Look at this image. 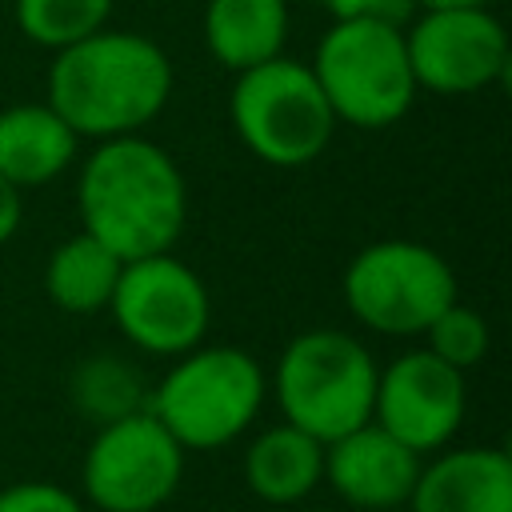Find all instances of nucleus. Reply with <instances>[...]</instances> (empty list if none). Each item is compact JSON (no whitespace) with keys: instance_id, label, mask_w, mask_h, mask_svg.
Segmentation results:
<instances>
[{"instance_id":"obj_17","label":"nucleus","mask_w":512,"mask_h":512,"mask_svg":"<svg viewBox=\"0 0 512 512\" xmlns=\"http://www.w3.org/2000/svg\"><path fill=\"white\" fill-rule=\"evenodd\" d=\"M120 268H124V260L112 248H104L88 232H76L52 248L48 264H44V292L60 312L92 316V312L108 308Z\"/></svg>"},{"instance_id":"obj_3","label":"nucleus","mask_w":512,"mask_h":512,"mask_svg":"<svg viewBox=\"0 0 512 512\" xmlns=\"http://www.w3.org/2000/svg\"><path fill=\"white\" fill-rule=\"evenodd\" d=\"M268 396L260 360L232 344H196L176 356L148 396V412L184 452H212L240 440Z\"/></svg>"},{"instance_id":"obj_14","label":"nucleus","mask_w":512,"mask_h":512,"mask_svg":"<svg viewBox=\"0 0 512 512\" xmlns=\"http://www.w3.org/2000/svg\"><path fill=\"white\" fill-rule=\"evenodd\" d=\"M80 136L44 104H12L0 112V176L12 188L52 184L76 160Z\"/></svg>"},{"instance_id":"obj_1","label":"nucleus","mask_w":512,"mask_h":512,"mask_svg":"<svg viewBox=\"0 0 512 512\" xmlns=\"http://www.w3.org/2000/svg\"><path fill=\"white\" fill-rule=\"evenodd\" d=\"M80 232L96 236L124 264L172 252L188 224L180 164L148 136L100 140L76 176Z\"/></svg>"},{"instance_id":"obj_18","label":"nucleus","mask_w":512,"mask_h":512,"mask_svg":"<svg viewBox=\"0 0 512 512\" xmlns=\"http://www.w3.org/2000/svg\"><path fill=\"white\" fill-rule=\"evenodd\" d=\"M68 396H72L76 412L100 428V424H112L120 416L144 412L152 388L144 384L136 364H128V360H120L112 352H100V356H88V360H80L72 368Z\"/></svg>"},{"instance_id":"obj_16","label":"nucleus","mask_w":512,"mask_h":512,"mask_svg":"<svg viewBox=\"0 0 512 512\" xmlns=\"http://www.w3.org/2000/svg\"><path fill=\"white\" fill-rule=\"evenodd\" d=\"M284 40H288V0H208L204 4V44L212 60L228 72H244L284 56Z\"/></svg>"},{"instance_id":"obj_21","label":"nucleus","mask_w":512,"mask_h":512,"mask_svg":"<svg viewBox=\"0 0 512 512\" xmlns=\"http://www.w3.org/2000/svg\"><path fill=\"white\" fill-rule=\"evenodd\" d=\"M0 512H84V500L52 480L0 484Z\"/></svg>"},{"instance_id":"obj_23","label":"nucleus","mask_w":512,"mask_h":512,"mask_svg":"<svg viewBox=\"0 0 512 512\" xmlns=\"http://www.w3.org/2000/svg\"><path fill=\"white\" fill-rule=\"evenodd\" d=\"M20 216H24V204H20V188H12L4 176H0V244H8L20 228Z\"/></svg>"},{"instance_id":"obj_10","label":"nucleus","mask_w":512,"mask_h":512,"mask_svg":"<svg viewBox=\"0 0 512 512\" xmlns=\"http://www.w3.org/2000/svg\"><path fill=\"white\" fill-rule=\"evenodd\" d=\"M416 88L472 96L508 76V32L488 8H424L404 28Z\"/></svg>"},{"instance_id":"obj_4","label":"nucleus","mask_w":512,"mask_h":512,"mask_svg":"<svg viewBox=\"0 0 512 512\" xmlns=\"http://www.w3.org/2000/svg\"><path fill=\"white\" fill-rule=\"evenodd\" d=\"M376 376L380 364L352 332L312 328L284 344L268 388L288 424L332 444L372 420Z\"/></svg>"},{"instance_id":"obj_5","label":"nucleus","mask_w":512,"mask_h":512,"mask_svg":"<svg viewBox=\"0 0 512 512\" xmlns=\"http://www.w3.org/2000/svg\"><path fill=\"white\" fill-rule=\"evenodd\" d=\"M312 76L328 96L336 120L352 128H388L404 120L416 100L408 68L404 24L388 20H332L312 56Z\"/></svg>"},{"instance_id":"obj_2","label":"nucleus","mask_w":512,"mask_h":512,"mask_svg":"<svg viewBox=\"0 0 512 512\" xmlns=\"http://www.w3.org/2000/svg\"><path fill=\"white\" fill-rule=\"evenodd\" d=\"M172 96V60L144 32L100 28L52 56L48 104L80 140L136 136Z\"/></svg>"},{"instance_id":"obj_20","label":"nucleus","mask_w":512,"mask_h":512,"mask_svg":"<svg viewBox=\"0 0 512 512\" xmlns=\"http://www.w3.org/2000/svg\"><path fill=\"white\" fill-rule=\"evenodd\" d=\"M424 336H428V352L440 356L444 364L460 368V372L472 368V364H480L488 356V320L476 308L460 304V300H452L424 328Z\"/></svg>"},{"instance_id":"obj_6","label":"nucleus","mask_w":512,"mask_h":512,"mask_svg":"<svg viewBox=\"0 0 512 512\" xmlns=\"http://www.w3.org/2000/svg\"><path fill=\"white\" fill-rule=\"evenodd\" d=\"M228 116L240 144L272 168L312 164L332 144V132L340 124L312 68L292 56H276L236 72Z\"/></svg>"},{"instance_id":"obj_13","label":"nucleus","mask_w":512,"mask_h":512,"mask_svg":"<svg viewBox=\"0 0 512 512\" xmlns=\"http://www.w3.org/2000/svg\"><path fill=\"white\" fill-rule=\"evenodd\" d=\"M412 512H512V456L504 448H448L420 476L408 496Z\"/></svg>"},{"instance_id":"obj_15","label":"nucleus","mask_w":512,"mask_h":512,"mask_svg":"<svg viewBox=\"0 0 512 512\" xmlns=\"http://www.w3.org/2000/svg\"><path fill=\"white\" fill-rule=\"evenodd\" d=\"M244 484L264 504H300L324 484V444L296 424H272L244 448Z\"/></svg>"},{"instance_id":"obj_7","label":"nucleus","mask_w":512,"mask_h":512,"mask_svg":"<svg viewBox=\"0 0 512 512\" xmlns=\"http://www.w3.org/2000/svg\"><path fill=\"white\" fill-rule=\"evenodd\" d=\"M348 312L380 336H424V328L456 300L448 260L416 240H376L344 268Z\"/></svg>"},{"instance_id":"obj_9","label":"nucleus","mask_w":512,"mask_h":512,"mask_svg":"<svg viewBox=\"0 0 512 512\" xmlns=\"http://www.w3.org/2000/svg\"><path fill=\"white\" fill-rule=\"evenodd\" d=\"M108 312L120 336L148 356H184L204 344L212 300L204 280L172 252L140 256L120 268Z\"/></svg>"},{"instance_id":"obj_8","label":"nucleus","mask_w":512,"mask_h":512,"mask_svg":"<svg viewBox=\"0 0 512 512\" xmlns=\"http://www.w3.org/2000/svg\"><path fill=\"white\" fill-rule=\"evenodd\" d=\"M180 476L184 448L148 408L100 424L80 464L84 500L100 512H156L176 496Z\"/></svg>"},{"instance_id":"obj_24","label":"nucleus","mask_w":512,"mask_h":512,"mask_svg":"<svg viewBox=\"0 0 512 512\" xmlns=\"http://www.w3.org/2000/svg\"><path fill=\"white\" fill-rule=\"evenodd\" d=\"M420 8H488L492 0H412Z\"/></svg>"},{"instance_id":"obj_22","label":"nucleus","mask_w":512,"mask_h":512,"mask_svg":"<svg viewBox=\"0 0 512 512\" xmlns=\"http://www.w3.org/2000/svg\"><path fill=\"white\" fill-rule=\"evenodd\" d=\"M324 12L332 20H388V24H404L412 12V0H320Z\"/></svg>"},{"instance_id":"obj_25","label":"nucleus","mask_w":512,"mask_h":512,"mask_svg":"<svg viewBox=\"0 0 512 512\" xmlns=\"http://www.w3.org/2000/svg\"><path fill=\"white\" fill-rule=\"evenodd\" d=\"M316 512H332V508H316Z\"/></svg>"},{"instance_id":"obj_19","label":"nucleus","mask_w":512,"mask_h":512,"mask_svg":"<svg viewBox=\"0 0 512 512\" xmlns=\"http://www.w3.org/2000/svg\"><path fill=\"white\" fill-rule=\"evenodd\" d=\"M16 28L36 48L60 52L100 28H108L112 0H12Z\"/></svg>"},{"instance_id":"obj_12","label":"nucleus","mask_w":512,"mask_h":512,"mask_svg":"<svg viewBox=\"0 0 512 512\" xmlns=\"http://www.w3.org/2000/svg\"><path fill=\"white\" fill-rule=\"evenodd\" d=\"M416 476H420V456L372 420L324 444V480L352 508L364 512L400 508L408 504Z\"/></svg>"},{"instance_id":"obj_11","label":"nucleus","mask_w":512,"mask_h":512,"mask_svg":"<svg viewBox=\"0 0 512 512\" xmlns=\"http://www.w3.org/2000/svg\"><path fill=\"white\" fill-rule=\"evenodd\" d=\"M468 388L464 372L432 356L428 348L400 352L376 376L372 424L408 444L416 456L440 452L464 424Z\"/></svg>"}]
</instances>
